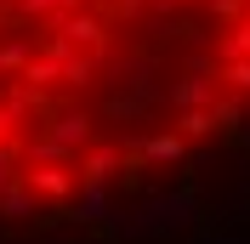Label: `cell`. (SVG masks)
<instances>
[{"instance_id":"obj_1","label":"cell","mask_w":250,"mask_h":244,"mask_svg":"<svg viewBox=\"0 0 250 244\" xmlns=\"http://www.w3.org/2000/svg\"><path fill=\"white\" fill-rule=\"evenodd\" d=\"M250 131V0H0V222L154 193Z\"/></svg>"}]
</instances>
